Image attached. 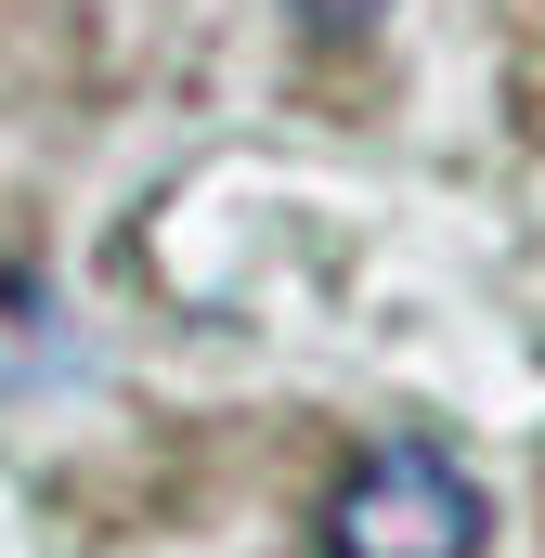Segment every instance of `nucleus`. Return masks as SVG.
<instances>
[{"label":"nucleus","mask_w":545,"mask_h":558,"mask_svg":"<svg viewBox=\"0 0 545 558\" xmlns=\"http://www.w3.org/2000/svg\"><path fill=\"white\" fill-rule=\"evenodd\" d=\"M481 533H494V507L441 441H364L312 520L325 558H481Z\"/></svg>","instance_id":"obj_1"},{"label":"nucleus","mask_w":545,"mask_h":558,"mask_svg":"<svg viewBox=\"0 0 545 558\" xmlns=\"http://www.w3.org/2000/svg\"><path fill=\"white\" fill-rule=\"evenodd\" d=\"M377 13H390V0H299V26H312V39H364Z\"/></svg>","instance_id":"obj_3"},{"label":"nucleus","mask_w":545,"mask_h":558,"mask_svg":"<svg viewBox=\"0 0 545 558\" xmlns=\"http://www.w3.org/2000/svg\"><path fill=\"white\" fill-rule=\"evenodd\" d=\"M65 364H78V338L52 312V286L26 274V260H0V390H52Z\"/></svg>","instance_id":"obj_2"}]
</instances>
